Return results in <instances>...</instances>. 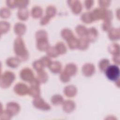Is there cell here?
Segmentation results:
<instances>
[{"label": "cell", "mask_w": 120, "mask_h": 120, "mask_svg": "<svg viewBox=\"0 0 120 120\" xmlns=\"http://www.w3.org/2000/svg\"><path fill=\"white\" fill-rule=\"evenodd\" d=\"M14 74L9 72H6L1 76V86L2 87H7L12 83L14 80Z\"/></svg>", "instance_id": "obj_2"}, {"label": "cell", "mask_w": 120, "mask_h": 120, "mask_svg": "<svg viewBox=\"0 0 120 120\" xmlns=\"http://www.w3.org/2000/svg\"><path fill=\"white\" fill-rule=\"evenodd\" d=\"M31 74H32V71L31 70L29 69L28 68L24 69L22 70L21 72V77L22 78V79L25 81H29L31 79L32 76L28 75Z\"/></svg>", "instance_id": "obj_4"}, {"label": "cell", "mask_w": 120, "mask_h": 120, "mask_svg": "<svg viewBox=\"0 0 120 120\" xmlns=\"http://www.w3.org/2000/svg\"><path fill=\"white\" fill-rule=\"evenodd\" d=\"M28 3V1H16V5L23 8V7L27 5Z\"/></svg>", "instance_id": "obj_8"}, {"label": "cell", "mask_w": 120, "mask_h": 120, "mask_svg": "<svg viewBox=\"0 0 120 120\" xmlns=\"http://www.w3.org/2000/svg\"><path fill=\"white\" fill-rule=\"evenodd\" d=\"M71 42L68 43L69 46L71 48H74L76 47L77 45V40L76 38H72Z\"/></svg>", "instance_id": "obj_7"}, {"label": "cell", "mask_w": 120, "mask_h": 120, "mask_svg": "<svg viewBox=\"0 0 120 120\" xmlns=\"http://www.w3.org/2000/svg\"><path fill=\"white\" fill-rule=\"evenodd\" d=\"M93 3V1H85V5L87 9H89L92 6Z\"/></svg>", "instance_id": "obj_10"}, {"label": "cell", "mask_w": 120, "mask_h": 120, "mask_svg": "<svg viewBox=\"0 0 120 120\" xmlns=\"http://www.w3.org/2000/svg\"><path fill=\"white\" fill-rule=\"evenodd\" d=\"M42 10L40 7H35L33 8L32 10V14L33 17H35V16H37V17H38L40 16L41 15H42Z\"/></svg>", "instance_id": "obj_5"}, {"label": "cell", "mask_w": 120, "mask_h": 120, "mask_svg": "<svg viewBox=\"0 0 120 120\" xmlns=\"http://www.w3.org/2000/svg\"><path fill=\"white\" fill-rule=\"evenodd\" d=\"M120 74L119 68L115 65H112L107 68L105 74L108 79L111 80H116L119 77Z\"/></svg>", "instance_id": "obj_1"}, {"label": "cell", "mask_w": 120, "mask_h": 120, "mask_svg": "<svg viewBox=\"0 0 120 120\" xmlns=\"http://www.w3.org/2000/svg\"><path fill=\"white\" fill-rule=\"evenodd\" d=\"M55 9L54 7L53 6H49L47 7V8L46 9V12L49 15H51V16L54 15L55 14Z\"/></svg>", "instance_id": "obj_6"}, {"label": "cell", "mask_w": 120, "mask_h": 120, "mask_svg": "<svg viewBox=\"0 0 120 120\" xmlns=\"http://www.w3.org/2000/svg\"><path fill=\"white\" fill-rule=\"evenodd\" d=\"M7 4L11 8H14L15 6H16V1H7Z\"/></svg>", "instance_id": "obj_9"}, {"label": "cell", "mask_w": 120, "mask_h": 120, "mask_svg": "<svg viewBox=\"0 0 120 120\" xmlns=\"http://www.w3.org/2000/svg\"><path fill=\"white\" fill-rule=\"evenodd\" d=\"M68 3L72 8L73 12L76 14L80 12L82 9V6L79 1L70 0L68 1Z\"/></svg>", "instance_id": "obj_3"}]
</instances>
